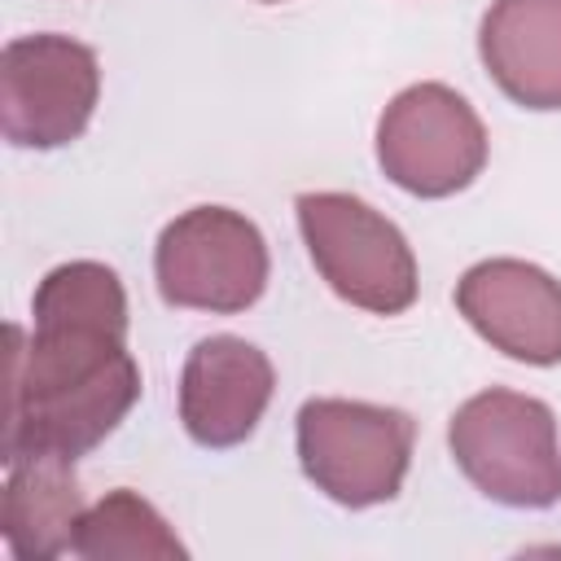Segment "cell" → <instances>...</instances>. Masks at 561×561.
Segmentation results:
<instances>
[{
	"label": "cell",
	"mask_w": 561,
	"mask_h": 561,
	"mask_svg": "<svg viewBox=\"0 0 561 561\" xmlns=\"http://www.w3.org/2000/svg\"><path fill=\"white\" fill-rule=\"evenodd\" d=\"M140 399L127 333L75 320H35L26 337L9 324L4 465L53 456L79 460L105 443Z\"/></svg>",
	"instance_id": "1"
},
{
	"label": "cell",
	"mask_w": 561,
	"mask_h": 561,
	"mask_svg": "<svg viewBox=\"0 0 561 561\" xmlns=\"http://www.w3.org/2000/svg\"><path fill=\"white\" fill-rule=\"evenodd\" d=\"M460 473L504 508H552L561 500V438L543 399L491 386L465 399L447 425Z\"/></svg>",
	"instance_id": "2"
},
{
	"label": "cell",
	"mask_w": 561,
	"mask_h": 561,
	"mask_svg": "<svg viewBox=\"0 0 561 561\" xmlns=\"http://www.w3.org/2000/svg\"><path fill=\"white\" fill-rule=\"evenodd\" d=\"M298 465L333 504L373 508L399 495L416 425L399 408L364 399H307L298 408Z\"/></svg>",
	"instance_id": "3"
},
{
	"label": "cell",
	"mask_w": 561,
	"mask_h": 561,
	"mask_svg": "<svg viewBox=\"0 0 561 561\" xmlns=\"http://www.w3.org/2000/svg\"><path fill=\"white\" fill-rule=\"evenodd\" d=\"M294 210L302 245L337 298L373 316H399L416 302V254L377 206L351 193H302Z\"/></svg>",
	"instance_id": "4"
},
{
	"label": "cell",
	"mask_w": 561,
	"mask_h": 561,
	"mask_svg": "<svg viewBox=\"0 0 561 561\" xmlns=\"http://www.w3.org/2000/svg\"><path fill=\"white\" fill-rule=\"evenodd\" d=\"M267 241L254 219L228 206H193L175 215L153 245L158 294L171 307L237 316L267 289Z\"/></svg>",
	"instance_id": "5"
},
{
	"label": "cell",
	"mask_w": 561,
	"mask_h": 561,
	"mask_svg": "<svg viewBox=\"0 0 561 561\" xmlns=\"http://www.w3.org/2000/svg\"><path fill=\"white\" fill-rule=\"evenodd\" d=\"M377 162L412 197H451L486 167V127L447 83L403 88L377 118Z\"/></svg>",
	"instance_id": "6"
},
{
	"label": "cell",
	"mask_w": 561,
	"mask_h": 561,
	"mask_svg": "<svg viewBox=\"0 0 561 561\" xmlns=\"http://www.w3.org/2000/svg\"><path fill=\"white\" fill-rule=\"evenodd\" d=\"M101 96L96 53L70 35H18L0 53V131L18 149H61L83 136Z\"/></svg>",
	"instance_id": "7"
},
{
	"label": "cell",
	"mask_w": 561,
	"mask_h": 561,
	"mask_svg": "<svg viewBox=\"0 0 561 561\" xmlns=\"http://www.w3.org/2000/svg\"><path fill=\"white\" fill-rule=\"evenodd\" d=\"M456 311L500 355L561 364V280L526 259H482L456 280Z\"/></svg>",
	"instance_id": "8"
},
{
	"label": "cell",
	"mask_w": 561,
	"mask_h": 561,
	"mask_svg": "<svg viewBox=\"0 0 561 561\" xmlns=\"http://www.w3.org/2000/svg\"><path fill=\"white\" fill-rule=\"evenodd\" d=\"M272 390H276L272 359L237 333H215V337H202L184 359L180 421L188 438L202 447H215V451L237 447L263 421Z\"/></svg>",
	"instance_id": "9"
},
{
	"label": "cell",
	"mask_w": 561,
	"mask_h": 561,
	"mask_svg": "<svg viewBox=\"0 0 561 561\" xmlns=\"http://www.w3.org/2000/svg\"><path fill=\"white\" fill-rule=\"evenodd\" d=\"M478 57L508 101L561 110V0H491Z\"/></svg>",
	"instance_id": "10"
},
{
	"label": "cell",
	"mask_w": 561,
	"mask_h": 561,
	"mask_svg": "<svg viewBox=\"0 0 561 561\" xmlns=\"http://www.w3.org/2000/svg\"><path fill=\"white\" fill-rule=\"evenodd\" d=\"M83 517V491L75 478V460L31 456L9 465L4 482V543L22 561H53L75 552Z\"/></svg>",
	"instance_id": "11"
},
{
	"label": "cell",
	"mask_w": 561,
	"mask_h": 561,
	"mask_svg": "<svg viewBox=\"0 0 561 561\" xmlns=\"http://www.w3.org/2000/svg\"><path fill=\"white\" fill-rule=\"evenodd\" d=\"M75 552L88 561H184V543L167 517L136 491L118 486L79 517Z\"/></svg>",
	"instance_id": "12"
},
{
	"label": "cell",
	"mask_w": 561,
	"mask_h": 561,
	"mask_svg": "<svg viewBox=\"0 0 561 561\" xmlns=\"http://www.w3.org/2000/svg\"><path fill=\"white\" fill-rule=\"evenodd\" d=\"M259 4H280V0H259Z\"/></svg>",
	"instance_id": "13"
}]
</instances>
